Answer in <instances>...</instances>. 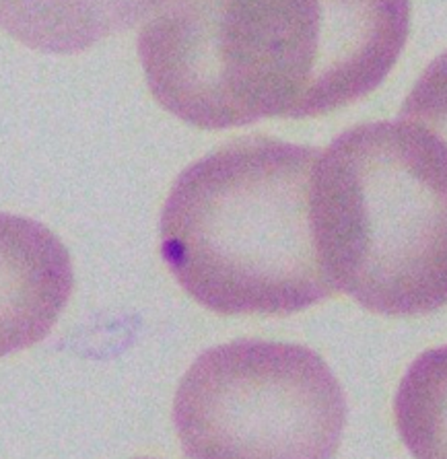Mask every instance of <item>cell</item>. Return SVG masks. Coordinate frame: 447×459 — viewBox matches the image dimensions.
Instances as JSON below:
<instances>
[{
	"label": "cell",
	"instance_id": "3957f363",
	"mask_svg": "<svg viewBox=\"0 0 447 459\" xmlns=\"http://www.w3.org/2000/svg\"><path fill=\"white\" fill-rule=\"evenodd\" d=\"M316 254L337 293L386 317L447 305V144L404 120L334 138L311 171Z\"/></svg>",
	"mask_w": 447,
	"mask_h": 459
},
{
	"label": "cell",
	"instance_id": "5b68a950",
	"mask_svg": "<svg viewBox=\"0 0 447 459\" xmlns=\"http://www.w3.org/2000/svg\"><path fill=\"white\" fill-rule=\"evenodd\" d=\"M143 0H0V27L41 54L87 52L135 25Z\"/></svg>",
	"mask_w": 447,
	"mask_h": 459
},
{
	"label": "cell",
	"instance_id": "6da1fadb",
	"mask_svg": "<svg viewBox=\"0 0 447 459\" xmlns=\"http://www.w3.org/2000/svg\"><path fill=\"white\" fill-rule=\"evenodd\" d=\"M159 106L202 130L303 120L363 100L407 46L410 0H143Z\"/></svg>",
	"mask_w": 447,
	"mask_h": 459
},
{
	"label": "cell",
	"instance_id": "8992f818",
	"mask_svg": "<svg viewBox=\"0 0 447 459\" xmlns=\"http://www.w3.org/2000/svg\"><path fill=\"white\" fill-rule=\"evenodd\" d=\"M398 435L415 459H447V344L412 360L394 398Z\"/></svg>",
	"mask_w": 447,
	"mask_h": 459
},
{
	"label": "cell",
	"instance_id": "52a82bcc",
	"mask_svg": "<svg viewBox=\"0 0 447 459\" xmlns=\"http://www.w3.org/2000/svg\"><path fill=\"white\" fill-rule=\"evenodd\" d=\"M400 120L416 124L447 144V50L418 76L400 109Z\"/></svg>",
	"mask_w": 447,
	"mask_h": 459
},
{
	"label": "cell",
	"instance_id": "7a4b0ae2",
	"mask_svg": "<svg viewBox=\"0 0 447 459\" xmlns=\"http://www.w3.org/2000/svg\"><path fill=\"white\" fill-rule=\"evenodd\" d=\"M320 149L241 136L188 165L163 204L162 255L221 316H291L337 295L310 222Z\"/></svg>",
	"mask_w": 447,
	"mask_h": 459
},
{
	"label": "cell",
	"instance_id": "277c9868",
	"mask_svg": "<svg viewBox=\"0 0 447 459\" xmlns=\"http://www.w3.org/2000/svg\"><path fill=\"white\" fill-rule=\"evenodd\" d=\"M346 412L342 385L316 351L241 338L190 365L173 427L188 459H332Z\"/></svg>",
	"mask_w": 447,
	"mask_h": 459
},
{
	"label": "cell",
	"instance_id": "ba28073f",
	"mask_svg": "<svg viewBox=\"0 0 447 459\" xmlns=\"http://www.w3.org/2000/svg\"><path fill=\"white\" fill-rule=\"evenodd\" d=\"M0 359H3V349H0Z\"/></svg>",
	"mask_w": 447,
	"mask_h": 459
}]
</instances>
